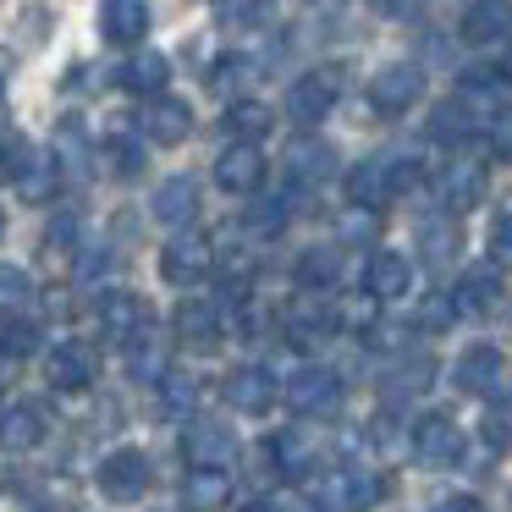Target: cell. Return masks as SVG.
Here are the masks:
<instances>
[{"mask_svg":"<svg viewBox=\"0 0 512 512\" xmlns=\"http://www.w3.org/2000/svg\"><path fill=\"white\" fill-rule=\"evenodd\" d=\"M12 67H17L12 50H0V100H6V89H12Z\"/></svg>","mask_w":512,"mask_h":512,"instance_id":"cell-50","label":"cell"},{"mask_svg":"<svg viewBox=\"0 0 512 512\" xmlns=\"http://www.w3.org/2000/svg\"><path fill=\"white\" fill-rule=\"evenodd\" d=\"M149 0H100V39L111 50H133L149 34Z\"/></svg>","mask_w":512,"mask_h":512,"instance_id":"cell-16","label":"cell"},{"mask_svg":"<svg viewBox=\"0 0 512 512\" xmlns=\"http://www.w3.org/2000/svg\"><path fill=\"white\" fill-rule=\"evenodd\" d=\"M182 457H188V468H226L237 457V435L226 430V424H210V419H193L182 424Z\"/></svg>","mask_w":512,"mask_h":512,"instance_id":"cell-12","label":"cell"},{"mask_svg":"<svg viewBox=\"0 0 512 512\" xmlns=\"http://www.w3.org/2000/svg\"><path fill=\"white\" fill-rule=\"evenodd\" d=\"M166 342H171V336H160L155 320H149L144 331L127 336V342H122L127 347V375H138V380H160V375H166V369H171Z\"/></svg>","mask_w":512,"mask_h":512,"instance_id":"cell-29","label":"cell"},{"mask_svg":"<svg viewBox=\"0 0 512 512\" xmlns=\"http://www.w3.org/2000/svg\"><path fill=\"white\" fill-rule=\"evenodd\" d=\"M243 226L259 237V243H265V237H281V226H287V204H281V199H265V204H254Z\"/></svg>","mask_w":512,"mask_h":512,"instance_id":"cell-40","label":"cell"},{"mask_svg":"<svg viewBox=\"0 0 512 512\" xmlns=\"http://www.w3.org/2000/svg\"><path fill=\"white\" fill-rule=\"evenodd\" d=\"M116 83H122L127 94H138V100H155V94L171 89V56H160V50H133V56L122 61V72H116Z\"/></svg>","mask_w":512,"mask_h":512,"instance_id":"cell-23","label":"cell"},{"mask_svg":"<svg viewBox=\"0 0 512 512\" xmlns=\"http://www.w3.org/2000/svg\"><path fill=\"white\" fill-rule=\"evenodd\" d=\"M215 188H226V193H259L265 188V149L259 144H248V138H232V144L215 155Z\"/></svg>","mask_w":512,"mask_h":512,"instance_id":"cell-8","label":"cell"},{"mask_svg":"<svg viewBox=\"0 0 512 512\" xmlns=\"http://www.w3.org/2000/svg\"><path fill=\"white\" fill-rule=\"evenodd\" d=\"M270 12H276V0H215V17L226 28H265Z\"/></svg>","mask_w":512,"mask_h":512,"instance_id":"cell-37","label":"cell"},{"mask_svg":"<svg viewBox=\"0 0 512 512\" xmlns=\"http://www.w3.org/2000/svg\"><path fill=\"white\" fill-rule=\"evenodd\" d=\"M364 287H369V298H375V303L408 298V292H413V265H408V254H397V248H380V254L369 259V270H364Z\"/></svg>","mask_w":512,"mask_h":512,"instance_id":"cell-22","label":"cell"},{"mask_svg":"<svg viewBox=\"0 0 512 512\" xmlns=\"http://www.w3.org/2000/svg\"><path fill=\"white\" fill-rule=\"evenodd\" d=\"M512 34V0H474L463 12V39L468 45H501Z\"/></svg>","mask_w":512,"mask_h":512,"instance_id":"cell-28","label":"cell"},{"mask_svg":"<svg viewBox=\"0 0 512 512\" xmlns=\"http://www.w3.org/2000/svg\"><path fill=\"white\" fill-rule=\"evenodd\" d=\"M17 149H23V138H17V133H0V182L12 177V166H17Z\"/></svg>","mask_w":512,"mask_h":512,"instance_id":"cell-47","label":"cell"},{"mask_svg":"<svg viewBox=\"0 0 512 512\" xmlns=\"http://www.w3.org/2000/svg\"><path fill=\"white\" fill-rule=\"evenodd\" d=\"M45 512H67V507H45Z\"/></svg>","mask_w":512,"mask_h":512,"instance_id":"cell-52","label":"cell"},{"mask_svg":"<svg viewBox=\"0 0 512 512\" xmlns=\"http://www.w3.org/2000/svg\"><path fill=\"white\" fill-rule=\"evenodd\" d=\"M419 182H424V160L419 155H375V160H364V166L347 171V204L380 210V204L413 193Z\"/></svg>","mask_w":512,"mask_h":512,"instance_id":"cell-1","label":"cell"},{"mask_svg":"<svg viewBox=\"0 0 512 512\" xmlns=\"http://www.w3.org/2000/svg\"><path fill=\"white\" fill-rule=\"evenodd\" d=\"M6 314H34V281L12 265H0V320Z\"/></svg>","mask_w":512,"mask_h":512,"instance_id":"cell-36","label":"cell"},{"mask_svg":"<svg viewBox=\"0 0 512 512\" xmlns=\"http://www.w3.org/2000/svg\"><path fill=\"white\" fill-rule=\"evenodd\" d=\"M303 512H320V507H303Z\"/></svg>","mask_w":512,"mask_h":512,"instance_id":"cell-54","label":"cell"},{"mask_svg":"<svg viewBox=\"0 0 512 512\" xmlns=\"http://www.w3.org/2000/svg\"><path fill=\"white\" fill-rule=\"evenodd\" d=\"M254 78H259L254 61H243V56H226V61H215V67H210V89H221L226 100H237L243 83H254Z\"/></svg>","mask_w":512,"mask_h":512,"instance_id":"cell-39","label":"cell"},{"mask_svg":"<svg viewBox=\"0 0 512 512\" xmlns=\"http://www.w3.org/2000/svg\"><path fill=\"white\" fill-rule=\"evenodd\" d=\"M221 122H226V133H232V138H248V144H259V138L276 127V111H270L265 100H248V94H237V100L226 105Z\"/></svg>","mask_w":512,"mask_h":512,"instance_id":"cell-30","label":"cell"},{"mask_svg":"<svg viewBox=\"0 0 512 512\" xmlns=\"http://www.w3.org/2000/svg\"><path fill=\"white\" fill-rule=\"evenodd\" d=\"M430 512H485V507H479V496H463V490H457V496H441Z\"/></svg>","mask_w":512,"mask_h":512,"instance_id":"cell-48","label":"cell"},{"mask_svg":"<svg viewBox=\"0 0 512 512\" xmlns=\"http://www.w3.org/2000/svg\"><path fill=\"white\" fill-rule=\"evenodd\" d=\"M0 232H6V215H0Z\"/></svg>","mask_w":512,"mask_h":512,"instance_id":"cell-53","label":"cell"},{"mask_svg":"<svg viewBox=\"0 0 512 512\" xmlns=\"http://www.w3.org/2000/svg\"><path fill=\"white\" fill-rule=\"evenodd\" d=\"M281 397H287L298 413H336V408H342V375L325 369V364H303V369H292V375H287Z\"/></svg>","mask_w":512,"mask_h":512,"instance_id":"cell-7","label":"cell"},{"mask_svg":"<svg viewBox=\"0 0 512 512\" xmlns=\"http://www.w3.org/2000/svg\"><path fill=\"white\" fill-rule=\"evenodd\" d=\"M485 435H490V446H501V441H512V397H501V402H496V413H490V424H485Z\"/></svg>","mask_w":512,"mask_h":512,"instance_id":"cell-46","label":"cell"},{"mask_svg":"<svg viewBox=\"0 0 512 512\" xmlns=\"http://www.w3.org/2000/svg\"><path fill=\"white\" fill-rule=\"evenodd\" d=\"M419 100H424V72L413 67V61H391V67H380L375 78H369V105H375V116H402Z\"/></svg>","mask_w":512,"mask_h":512,"instance_id":"cell-5","label":"cell"},{"mask_svg":"<svg viewBox=\"0 0 512 512\" xmlns=\"http://www.w3.org/2000/svg\"><path fill=\"white\" fill-rule=\"evenodd\" d=\"M94 325H100V336H111V342H127L133 331L149 325V303L138 298L133 287H111V292L94 298Z\"/></svg>","mask_w":512,"mask_h":512,"instance_id":"cell-11","label":"cell"},{"mask_svg":"<svg viewBox=\"0 0 512 512\" xmlns=\"http://www.w3.org/2000/svg\"><path fill=\"white\" fill-rule=\"evenodd\" d=\"M490 265H512V210L490 221Z\"/></svg>","mask_w":512,"mask_h":512,"instance_id":"cell-43","label":"cell"},{"mask_svg":"<svg viewBox=\"0 0 512 512\" xmlns=\"http://www.w3.org/2000/svg\"><path fill=\"white\" fill-rule=\"evenodd\" d=\"M413 457H419L424 468H452L457 457H463V430H457L446 413H424V419L413 424Z\"/></svg>","mask_w":512,"mask_h":512,"instance_id":"cell-15","label":"cell"},{"mask_svg":"<svg viewBox=\"0 0 512 512\" xmlns=\"http://www.w3.org/2000/svg\"><path fill=\"white\" fill-rule=\"evenodd\" d=\"M342 89H347L342 67H314V72H303V78L287 89V116H292L298 127L325 122V116L336 111V100H342Z\"/></svg>","mask_w":512,"mask_h":512,"instance_id":"cell-3","label":"cell"},{"mask_svg":"<svg viewBox=\"0 0 512 512\" xmlns=\"http://www.w3.org/2000/svg\"><path fill=\"white\" fill-rule=\"evenodd\" d=\"M281 325H287V336L298 347H314V342H325V336H336L342 314L325 303V292H298V298L287 303V314H281Z\"/></svg>","mask_w":512,"mask_h":512,"instance_id":"cell-10","label":"cell"},{"mask_svg":"<svg viewBox=\"0 0 512 512\" xmlns=\"http://www.w3.org/2000/svg\"><path fill=\"white\" fill-rule=\"evenodd\" d=\"M243 512H287V507H276V501H270V496H254V501H248Z\"/></svg>","mask_w":512,"mask_h":512,"instance_id":"cell-51","label":"cell"},{"mask_svg":"<svg viewBox=\"0 0 512 512\" xmlns=\"http://www.w3.org/2000/svg\"><path fill=\"white\" fill-rule=\"evenodd\" d=\"M138 133L149 138V144H188L193 133V111L188 100H171V94H155V100L144 105V116H138Z\"/></svg>","mask_w":512,"mask_h":512,"instance_id":"cell-18","label":"cell"},{"mask_svg":"<svg viewBox=\"0 0 512 512\" xmlns=\"http://www.w3.org/2000/svg\"><path fill=\"white\" fill-rule=\"evenodd\" d=\"M479 127H485V122H479V116L468 111L463 100L435 105V116H430V138H435V144H468V138H474Z\"/></svg>","mask_w":512,"mask_h":512,"instance_id":"cell-31","label":"cell"},{"mask_svg":"<svg viewBox=\"0 0 512 512\" xmlns=\"http://www.w3.org/2000/svg\"><path fill=\"white\" fill-rule=\"evenodd\" d=\"M155 386H160V408H166V413H193V402H199V380L177 375V369H166Z\"/></svg>","mask_w":512,"mask_h":512,"instance_id":"cell-38","label":"cell"},{"mask_svg":"<svg viewBox=\"0 0 512 512\" xmlns=\"http://www.w3.org/2000/svg\"><path fill=\"white\" fill-rule=\"evenodd\" d=\"M105 155H111V171H116V177H138V171H144V149H138L133 138H122V133H111Z\"/></svg>","mask_w":512,"mask_h":512,"instance_id":"cell-41","label":"cell"},{"mask_svg":"<svg viewBox=\"0 0 512 512\" xmlns=\"http://www.w3.org/2000/svg\"><path fill=\"white\" fill-rule=\"evenodd\" d=\"M501 375H507V358H501L496 347H468V353L457 358V369H452L457 391H468V397H496Z\"/></svg>","mask_w":512,"mask_h":512,"instance_id":"cell-20","label":"cell"},{"mask_svg":"<svg viewBox=\"0 0 512 512\" xmlns=\"http://www.w3.org/2000/svg\"><path fill=\"white\" fill-rule=\"evenodd\" d=\"M369 6H375L380 17H413L419 12V0H369Z\"/></svg>","mask_w":512,"mask_h":512,"instance_id":"cell-49","label":"cell"},{"mask_svg":"<svg viewBox=\"0 0 512 512\" xmlns=\"http://www.w3.org/2000/svg\"><path fill=\"white\" fill-rule=\"evenodd\" d=\"M50 435V408L45 402H12V408L0 413V452H34L39 441Z\"/></svg>","mask_w":512,"mask_h":512,"instance_id":"cell-17","label":"cell"},{"mask_svg":"<svg viewBox=\"0 0 512 512\" xmlns=\"http://www.w3.org/2000/svg\"><path fill=\"white\" fill-rule=\"evenodd\" d=\"M369 232H375V210H369V204H347L342 237H369Z\"/></svg>","mask_w":512,"mask_h":512,"instance_id":"cell-45","label":"cell"},{"mask_svg":"<svg viewBox=\"0 0 512 512\" xmlns=\"http://www.w3.org/2000/svg\"><path fill=\"white\" fill-rule=\"evenodd\" d=\"M419 248H424V259H430L435 270L452 265L457 259V226L452 221H424L419 226Z\"/></svg>","mask_w":512,"mask_h":512,"instance_id":"cell-35","label":"cell"},{"mask_svg":"<svg viewBox=\"0 0 512 512\" xmlns=\"http://www.w3.org/2000/svg\"><path fill=\"white\" fill-rule=\"evenodd\" d=\"M94 479H100V496L105 501L127 507V501H144L149 496L155 468H149V457L138 452V446H116V452H105V463L94 468Z\"/></svg>","mask_w":512,"mask_h":512,"instance_id":"cell-2","label":"cell"},{"mask_svg":"<svg viewBox=\"0 0 512 512\" xmlns=\"http://www.w3.org/2000/svg\"><path fill=\"white\" fill-rule=\"evenodd\" d=\"M94 353L83 342H56L45 353V380H50V391H61V397H78V391H89L94 386Z\"/></svg>","mask_w":512,"mask_h":512,"instance_id":"cell-14","label":"cell"},{"mask_svg":"<svg viewBox=\"0 0 512 512\" xmlns=\"http://www.w3.org/2000/svg\"><path fill=\"white\" fill-rule=\"evenodd\" d=\"M485 182H490V171H485V160H474V155H457V160H446V171H441V204H446V215H468L479 199H485Z\"/></svg>","mask_w":512,"mask_h":512,"instance_id":"cell-13","label":"cell"},{"mask_svg":"<svg viewBox=\"0 0 512 512\" xmlns=\"http://www.w3.org/2000/svg\"><path fill=\"white\" fill-rule=\"evenodd\" d=\"M325 177H336V149L320 144V138H298V144L287 149V182L292 188H320Z\"/></svg>","mask_w":512,"mask_h":512,"instance_id":"cell-24","label":"cell"},{"mask_svg":"<svg viewBox=\"0 0 512 512\" xmlns=\"http://www.w3.org/2000/svg\"><path fill=\"white\" fill-rule=\"evenodd\" d=\"M457 314H490L501 303V265H468L452 292Z\"/></svg>","mask_w":512,"mask_h":512,"instance_id":"cell-27","label":"cell"},{"mask_svg":"<svg viewBox=\"0 0 512 512\" xmlns=\"http://www.w3.org/2000/svg\"><path fill=\"white\" fill-rule=\"evenodd\" d=\"M34 347H39L34 314H6V320H0V353L6 358H23V353H34Z\"/></svg>","mask_w":512,"mask_h":512,"instance_id":"cell-34","label":"cell"},{"mask_svg":"<svg viewBox=\"0 0 512 512\" xmlns=\"http://www.w3.org/2000/svg\"><path fill=\"white\" fill-rule=\"evenodd\" d=\"M226 501H232V468H188L182 512H221Z\"/></svg>","mask_w":512,"mask_h":512,"instance_id":"cell-26","label":"cell"},{"mask_svg":"<svg viewBox=\"0 0 512 512\" xmlns=\"http://www.w3.org/2000/svg\"><path fill=\"white\" fill-rule=\"evenodd\" d=\"M171 331H177L182 347L210 353V347L226 336V314H221L215 298H188V303H177V314H171Z\"/></svg>","mask_w":512,"mask_h":512,"instance_id":"cell-9","label":"cell"},{"mask_svg":"<svg viewBox=\"0 0 512 512\" xmlns=\"http://www.w3.org/2000/svg\"><path fill=\"white\" fill-rule=\"evenodd\" d=\"M155 221L171 226V232H182V226H193V215H199V182L193 177H166L155 188Z\"/></svg>","mask_w":512,"mask_h":512,"instance_id":"cell-25","label":"cell"},{"mask_svg":"<svg viewBox=\"0 0 512 512\" xmlns=\"http://www.w3.org/2000/svg\"><path fill=\"white\" fill-rule=\"evenodd\" d=\"M336 276H342V254H336V248H309V254L298 259V287L303 292H331Z\"/></svg>","mask_w":512,"mask_h":512,"instance_id":"cell-33","label":"cell"},{"mask_svg":"<svg viewBox=\"0 0 512 512\" xmlns=\"http://www.w3.org/2000/svg\"><path fill=\"white\" fill-rule=\"evenodd\" d=\"M210 270H215V243L199 232H177L166 243V254H160V276H166L171 287H199Z\"/></svg>","mask_w":512,"mask_h":512,"instance_id":"cell-6","label":"cell"},{"mask_svg":"<svg viewBox=\"0 0 512 512\" xmlns=\"http://www.w3.org/2000/svg\"><path fill=\"white\" fill-rule=\"evenodd\" d=\"M56 160H61V177H83L89 171V133H83L78 116H67V122L56 127Z\"/></svg>","mask_w":512,"mask_h":512,"instance_id":"cell-32","label":"cell"},{"mask_svg":"<svg viewBox=\"0 0 512 512\" xmlns=\"http://www.w3.org/2000/svg\"><path fill=\"white\" fill-rule=\"evenodd\" d=\"M17 188V199L23 204H50L61 193V160H56V149H39V144H28L23 138V149H17V166H12V177H6Z\"/></svg>","mask_w":512,"mask_h":512,"instance_id":"cell-4","label":"cell"},{"mask_svg":"<svg viewBox=\"0 0 512 512\" xmlns=\"http://www.w3.org/2000/svg\"><path fill=\"white\" fill-rule=\"evenodd\" d=\"M430 375H435L430 358H413V364L397 369V391H424V386H430Z\"/></svg>","mask_w":512,"mask_h":512,"instance_id":"cell-44","label":"cell"},{"mask_svg":"<svg viewBox=\"0 0 512 512\" xmlns=\"http://www.w3.org/2000/svg\"><path fill=\"white\" fill-rule=\"evenodd\" d=\"M452 320H457V303H452V292H430V298L419 303V331H446Z\"/></svg>","mask_w":512,"mask_h":512,"instance_id":"cell-42","label":"cell"},{"mask_svg":"<svg viewBox=\"0 0 512 512\" xmlns=\"http://www.w3.org/2000/svg\"><path fill=\"white\" fill-rule=\"evenodd\" d=\"M276 375L270 369H259V364H243V369H232V375L221 380V397L232 402L237 413H270V402H276Z\"/></svg>","mask_w":512,"mask_h":512,"instance_id":"cell-19","label":"cell"},{"mask_svg":"<svg viewBox=\"0 0 512 512\" xmlns=\"http://www.w3.org/2000/svg\"><path fill=\"white\" fill-rule=\"evenodd\" d=\"M331 496H336L342 512H369L380 496H386V474H380V468H364V463H347V468H336Z\"/></svg>","mask_w":512,"mask_h":512,"instance_id":"cell-21","label":"cell"}]
</instances>
